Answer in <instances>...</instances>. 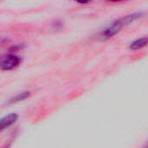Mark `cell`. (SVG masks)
Instances as JSON below:
<instances>
[{
    "instance_id": "1",
    "label": "cell",
    "mask_w": 148,
    "mask_h": 148,
    "mask_svg": "<svg viewBox=\"0 0 148 148\" xmlns=\"http://www.w3.org/2000/svg\"><path fill=\"white\" fill-rule=\"evenodd\" d=\"M143 12H134L126 16H123L112 23H110L101 32V38L102 40H108L114 36L118 34L123 28L128 26L132 23L137 21L138 19L143 16Z\"/></svg>"
},
{
    "instance_id": "2",
    "label": "cell",
    "mask_w": 148,
    "mask_h": 148,
    "mask_svg": "<svg viewBox=\"0 0 148 148\" xmlns=\"http://www.w3.org/2000/svg\"><path fill=\"white\" fill-rule=\"evenodd\" d=\"M22 62V58L15 54H8L3 56L1 60V70L10 71L16 68Z\"/></svg>"
},
{
    "instance_id": "3",
    "label": "cell",
    "mask_w": 148,
    "mask_h": 148,
    "mask_svg": "<svg viewBox=\"0 0 148 148\" xmlns=\"http://www.w3.org/2000/svg\"><path fill=\"white\" fill-rule=\"evenodd\" d=\"M17 119H18V115L16 114H14V113L2 118L1 119V124H0L1 131H3L4 129L9 128L10 126H12L14 123H16Z\"/></svg>"
},
{
    "instance_id": "4",
    "label": "cell",
    "mask_w": 148,
    "mask_h": 148,
    "mask_svg": "<svg viewBox=\"0 0 148 148\" xmlns=\"http://www.w3.org/2000/svg\"><path fill=\"white\" fill-rule=\"evenodd\" d=\"M148 45V37L147 36H142L140 38L135 39L129 44V49L131 50L136 51L140 50Z\"/></svg>"
},
{
    "instance_id": "5",
    "label": "cell",
    "mask_w": 148,
    "mask_h": 148,
    "mask_svg": "<svg viewBox=\"0 0 148 148\" xmlns=\"http://www.w3.org/2000/svg\"><path fill=\"white\" fill-rule=\"evenodd\" d=\"M29 95H30V92H29V91H24V92L19 93V94L16 95L15 96H13L12 98H10V99L8 101V104L18 103V102H20V101H23L26 100Z\"/></svg>"
},
{
    "instance_id": "6",
    "label": "cell",
    "mask_w": 148,
    "mask_h": 148,
    "mask_svg": "<svg viewBox=\"0 0 148 148\" xmlns=\"http://www.w3.org/2000/svg\"><path fill=\"white\" fill-rule=\"evenodd\" d=\"M93 0H75V2L80 3V4H88L89 3H91Z\"/></svg>"
},
{
    "instance_id": "7",
    "label": "cell",
    "mask_w": 148,
    "mask_h": 148,
    "mask_svg": "<svg viewBox=\"0 0 148 148\" xmlns=\"http://www.w3.org/2000/svg\"><path fill=\"white\" fill-rule=\"evenodd\" d=\"M108 2H113V3H120V2H123V1H127V0H107Z\"/></svg>"
}]
</instances>
